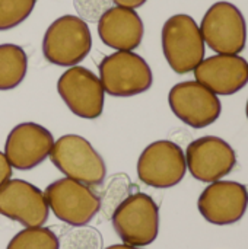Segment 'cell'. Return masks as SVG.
<instances>
[{
  "label": "cell",
  "instance_id": "obj_1",
  "mask_svg": "<svg viewBox=\"0 0 248 249\" xmlns=\"http://www.w3.org/2000/svg\"><path fill=\"white\" fill-rule=\"evenodd\" d=\"M50 159L66 178L89 187H98L105 181L107 166L102 156L82 136H61L54 142Z\"/></svg>",
  "mask_w": 248,
  "mask_h": 249
},
{
  "label": "cell",
  "instance_id": "obj_2",
  "mask_svg": "<svg viewBox=\"0 0 248 249\" xmlns=\"http://www.w3.org/2000/svg\"><path fill=\"white\" fill-rule=\"evenodd\" d=\"M161 39L165 60L177 74L191 73L205 58V39L200 26L186 13L165 20Z\"/></svg>",
  "mask_w": 248,
  "mask_h": 249
},
{
  "label": "cell",
  "instance_id": "obj_3",
  "mask_svg": "<svg viewBox=\"0 0 248 249\" xmlns=\"http://www.w3.org/2000/svg\"><path fill=\"white\" fill-rule=\"evenodd\" d=\"M99 80L110 96L130 98L151 89L153 74L146 60L133 51H115L98 66Z\"/></svg>",
  "mask_w": 248,
  "mask_h": 249
},
{
  "label": "cell",
  "instance_id": "obj_4",
  "mask_svg": "<svg viewBox=\"0 0 248 249\" xmlns=\"http://www.w3.org/2000/svg\"><path fill=\"white\" fill-rule=\"evenodd\" d=\"M92 48L88 23L79 16L64 15L56 19L44 34L42 54L51 64L72 67L83 61Z\"/></svg>",
  "mask_w": 248,
  "mask_h": 249
},
{
  "label": "cell",
  "instance_id": "obj_5",
  "mask_svg": "<svg viewBox=\"0 0 248 249\" xmlns=\"http://www.w3.org/2000/svg\"><path fill=\"white\" fill-rule=\"evenodd\" d=\"M111 222L120 239L132 247H148L159 232V209L145 193L130 194L113 213Z\"/></svg>",
  "mask_w": 248,
  "mask_h": 249
},
{
  "label": "cell",
  "instance_id": "obj_6",
  "mask_svg": "<svg viewBox=\"0 0 248 249\" xmlns=\"http://www.w3.org/2000/svg\"><path fill=\"white\" fill-rule=\"evenodd\" d=\"M44 197L54 216L69 226L88 225L101 209L99 196L89 185L70 178L51 182Z\"/></svg>",
  "mask_w": 248,
  "mask_h": 249
},
{
  "label": "cell",
  "instance_id": "obj_7",
  "mask_svg": "<svg viewBox=\"0 0 248 249\" xmlns=\"http://www.w3.org/2000/svg\"><path fill=\"white\" fill-rule=\"evenodd\" d=\"M200 32L216 54H240L247 44V23L241 10L229 1H216L205 13Z\"/></svg>",
  "mask_w": 248,
  "mask_h": 249
},
{
  "label": "cell",
  "instance_id": "obj_8",
  "mask_svg": "<svg viewBox=\"0 0 248 249\" xmlns=\"http://www.w3.org/2000/svg\"><path fill=\"white\" fill-rule=\"evenodd\" d=\"M186 155L183 149L170 140L151 143L139 156L137 177L152 188H171L180 184L186 175Z\"/></svg>",
  "mask_w": 248,
  "mask_h": 249
},
{
  "label": "cell",
  "instance_id": "obj_9",
  "mask_svg": "<svg viewBox=\"0 0 248 249\" xmlns=\"http://www.w3.org/2000/svg\"><path fill=\"white\" fill-rule=\"evenodd\" d=\"M57 92L67 108L83 120H96L104 111V88L86 67H69L57 80Z\"/></svg>",
  "mask_w": 248,
  "mask_h": 249
},
{
  "label": "cell",
  "instance_id": "obj_10",
  "mask_svg": "<svg viewBox=\"0 0 248 249\" xmlns=\"http://www.w3.org/2000/svg\"><path fill=\"white\" fill-rule=\"evenodd\" d=\"M168 104L174 115L193 128L209 127L222 112L218 95L197 80L174 85L168 93Z\"/></svg>",
  "mask_w": 248,
  "mask_h": 249
},
{
  "label": "cell",
  "instance_id": "obj_11",
  "mask_svg": "<svg viewBox=\"0 0 248 249\" xmlns=\"http://www.w3.org/2000/svg\"><path fill=\"white\" fill-rule=\"evenodd\" d=\"M184 155L190 174L202 182L219 181L229 175L237 165L234 149L216 136L196 139L189 144Z\"/></svg>",
  "mask_w": 248,
  "mask_h": 249
},
{
  "label": "cell",
  "instance_id": "obj_12",
  "mask_svg": "<svg viewBox=\"0 0 248 249\" xmlns=\"http://www.w3.org/2000/svg\"><path fill=\"white\" fill-rule=\"evenodd\" d=\"M50 207L44 193L23 179H9L0 187V214L25 228L42 226Z\"/></svg>",
  "mask_w": 248,
  "mask_h": 249
},
{
  "label": "cell",
  "instance_id": "obj_13",
  "mask_svg": "<svg viewBox=\"0 0 248 249\" xmlns=\"http://www.w3.org/2000/svg\"><path fill=\"white\" fill-rule=\"evenodd\" d=\"M197 207L206 222L216 226L234 225L243 219L248 207V190L235 181H215L203 190Z\"/></svg>",
  "mask_w": 248,
  "mask_h": 249
},
{
  "label": "cell",
  "instance_id": "obj_14",
  "mask_svg": "<svg viewBox=\"0 0 248 249\" xmlns=\"http://www.w3.org/2000/svg\"><path fill=\"white\" fill-rule=\"evenodd\" d=\"M53 134L37 123H22L12 128L4 143V156L12 168L29 171L42 163L53 149Z\"/></svg>",
  "mask_w": 248,
  "mask_h": 249
},
{
  "label": "cell",
  "instance_id": "obj_15",
  "mask_svg": "<svg viewBox=\"0 0 248 249\" xmlns=\"http://www.w3.org/2000/svg\"><path fill=\"white\" fill-rule=\"evenodd\" d=\"M193 71L196 80L218 96H231L248 83V63L238 54L203 58Z\"/></svg>",
  "mask_w": 248,
  "mask_h": 249
},
{
  "label": "cell",
  "instance_id": "obj_16",
  "mask_svg": "<svg viewBox=\"0 0 248 249\" xmlns=\"http://www.w3.org/2000/svg\"><path fill=\"white\" fill-rule=\"evenodd\" d=\"M145 28L134 9L111 6L98 19V35L101 41L117 51L136 50L143 39Z\"/></svg>",
  "mask_w": 248,
  "mask_h": 249
},
{
  "label": "cell",
  "instance_id": "obj_17",
  "mask_svg": "<svg viewBox=\"0 0 248 249\" xmlns=\"http://www.w3.org/2000/svg\"><path fill=\"white\" fill-rule=\"evenodd\" d=\"M28 70V57L22 47L0 45V90L15 89L22 83Z\"/></svg>",
  "mask_w": 248,
  "mask_h": 249
},
{
  "label": "cell",
  "instance_id": "obj_18",
  "mask_svg": "<svg viewBox=\"0 0 248 249\" xmlns=\"http://www.w3.org/2000/svg\"><path fill=\"white\" fill-rule=\"evenodd\" d=\"M133 187L134 185L132 184L130 178L126 174H115L107 181V185H105L102 194L99 196V201H101L99 212L102 213V216L105 219H111L115 209L130 194H133L132 193Z\"/></svg>",
  "mask_w": 248,
  "mask_h": 249
},
{
  "label": "cell",
  "instance_id": "obj_19",
  "mask_svg": "<svg viewBox=\"0 0 248 249\" xmlns=\"http://www.w3.org/2000/svg\"><path fill=\"white\" fill-rule=\"evenodd\" d=\"M6 249H58V238L48 228H25L10 239Z\"/></svg>",
  "mask_w": 248,
  "mask_h": 249
},
{
  "label": "cell",
  "instance_id": "obj_20",
  "mask_svg": "<svg viewBox=\"0 0 248 249\" xmlns=\"http://www.w3.org/2000/svg\"><path fill=\"white\" fill-rule=\"evenodd\" d=\"M58 249H102V236L92 226H72L60 235Z\"/></svg>",
  "mask_w": 248,
  "mask_h": 249
},
{
  "label": "cell",
  "instance_id": "obj_21",
  "mask_svg": "<svg viewBox=\"0 0 248 249\" xmlns=\"http://www.w3.org/2000/svg\"><path fill=\"white\" fill-rule=\"evenodd\" d=\"M37 0H0V31L20 25L34 10Z\"/></svg>",
  "mask_w": 248,
  "mask_h": 249
},
{
  "label": "cell",
  "instance_id": "obj_22",
  "mask_svg": "<svg viewBox=\"0 0 248 249\" xmlns=\"http://www.w3.org/2000/svg\"><path fill=\"white\" fill-rule=\"evenodd\" d=\"M73 3L80 19L95 22L111 7L113 0H73Z\"/></svg>",
  "mask_w": 248,
  "mask_h": 249
},
{
  "label": "cell",
  "instance_id": "obj_23",
  "mask_svg": "<svg viewBox=\"0 0 248 249\" xmlns=\"http://www.w3.org/2000/svg\"><path fill=\"white\" fill-rule=\"evenodd\" d=\"M12 178V166L7 160V158L4 156V153L0 152V187L7 182Z\"/></svg>",
  "mask_w": 248,
  "mask_h": 249
},
{
  "label": "cell",
  "instance_id": "obj_24",
  "mask_svg": "<svg viewBox=\"0 0 248 249\" xmlns=\"http://www.w3.org/2000/svg\"><path fill=\"white\" fill-rule=\"evenodd\" d=\"M148 0H113L115 6H123V7H130V9H137L143 6Z\"/></svg>",
  "mask_w": 248,
  "mask_h": 249
},
{
  "label": "cell",
  "instance_id": "obj_25",
  "mask_svg": "<svg viewBox=\"0 0 248 249\" xmlns=\"http://www.w3.org/2000/svg\"><path fill=\"white\" fill-rule=\"evenodd\" d=\"M105 249H142L139 247H132V245H127V244H123V245H111Z\"/></svg>",
  "mask_w": 248,
  "mask_h": 249
},
{
  "label": "cell",
  "instance_id": "obj_26",
  "mask_svg": "<svg viewBox=\"0 0 248 249\" xmlns=\"http://www.w3.org/2000/svg\"><path fill=\"white\" fill-rule=\"evenodd\" d=\"M246 114H247V118H248V99H247V107H246Z\"/></svg>",
  "mask_w": 248,
  "mask_h": 249
}]
</instances>
